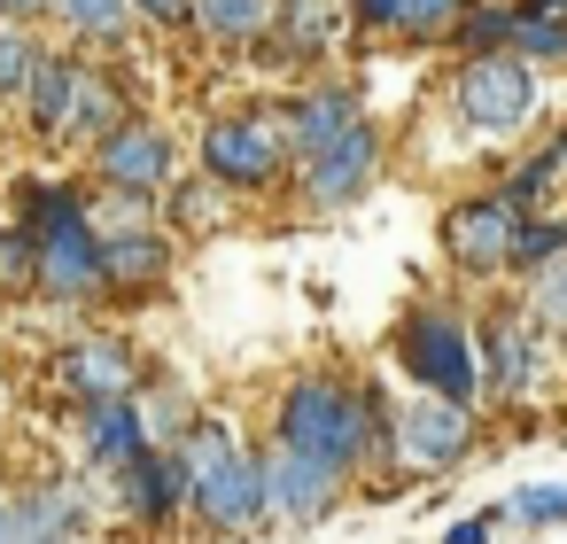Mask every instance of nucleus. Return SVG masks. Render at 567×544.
Listing matches in <instances>:
<instances>
[{
	"label": "nucleus",
	"mask_w": 567,
	"mask_h": 544,
	"mask_svg": "<svg viewBox=\"0 0 567 544\" xmlns=\"http://www.w3.org/2000/svg\"><path fill=\"white\" fill-rule=\"evenodd\" d=\"M280 443H296V451H311L342 474L373 443V404L350 397L342 381H296L288 404H280Z\"/></svg>",
	"instance_id": "f257e3e1"
},
{
	"label": "nucleus",
	"mask_w": 567,
	"mask_h": 544,
	"mask_svg": "<svg viewBox=\"0 0 567 544\" xmlns=\"http://www.w3.org/2000/svg\"><path fill=\"white\" fill-rule=\"evenodd\" d=\"M179 466H187V490H195V505H203L218 528H249V521L265 513V466H249V459H241V443H234L218 420L187 428V451H179Z\"/></svg>",
	"instance_id": "f03ea898"
},
{
	"label": "nucleus",
	"mask_w": 567,
	"mask_h": 544,
	"mask_svg": "<svg viewBox=\"0 0 567 544\" xmlns=\"http://www.w3.org/2000/svg\"><path fill=\"white\" fill-rule=\"evenodd\" d=\"M32 242H40V288H48V296L86 304V296L110 280V265H102V242H94L86 211H79L71 195H55V187H40V195H32Z\"/></svg>",
	"instance_id": "7ed1b4c3"
},
{
	"label": "nucleus",
	"mask_w": 567,
	"mask_h": 544,
	"mask_svg": "<svg viewBox=\"0 0 567 544\" xmlns=\"http://www.w3.org/2000/svg\"><path fill=\"white\" fill-rule=\"evenodd\" d=\"M458 110L482 125V133H513L528 110H536V86L513 55H474L466 79H458Z\"/></svg>",
	"instance_id": "20e7f679"
},
{
	"label": "nucleus",
	"mask_w": 567,
	"mask_h": 544,
	"mask_svg": "<svg viewBox=\"0 0 567 544\" xmlns=\"http://www.w3.org/2000/svg\"><path fill=\"white\" fill-rule=\"evenodd\" d=\"M203 164H210V179H226V187H257V179H272V164H280V133H272L265 117H218V125L203 133Z\"/></svg>",
	"instance_id": "39448f33"
},
{
	"label": "nucleus",
	"mask_w": 567,
	"mask_h": 544,
	"mask_svg": "<svg viewBox=\"0 0 567 544\" xmlns=\"http://www.w3.org/2000/svg\"><path fill=\"white\" fill-rule=\"evenodd\" d=\"M404 366H412L427 389H443V397H466V389H474V350H466L458 319H443V311H420V319L404 327Z\"/></svg>",
	"instance_id": "423d86ee"
},
{
	"label": "nucleus",
	"mask_w": 567,
	"mask_h": 544,
	"mask_svg": "<svg viewBox=\"0 0 567 544\" xmlns=\"http://www.w3.org/2000/svg\"><path fill=\"white\" fill-rule=\"evenodd\" d=\"M443 242H451V257L458 265H505L513 257V242H520V203H458L451 218H443Z\"/></svg>",
	"instance_id": "0eeeda50"
},
{
	"label": "nucleus",
	"mask_w": 567,
	"mask_h": 544,
	"mask_svg": "<svg viewBox=\"0 0 567 544\" xmlns=\"http://www.w3.org/2000/svg\"><path fill=\"white\" fill-rule=\"evenodd\" d=\"M327 497H334V466H327V459H311V451H296V443H280V451L265 459V505H280L288 521H319Z\"/></svg>",
	"instance_id": "6e6552de"
},
{
	"label": "nucleus",
	"mask_w": 567,
	"mask_h": 544,
	"mask_svg": "<svg viewBox=\"0 0 567 544\" xmlns=\"http://www.w3.org/2000/svg\"><path fill=\"white\" fill-rule=\"evenodd\" d=\"M373 133L365 125H350L342 141H327V148H311V164H303V195L311 203H350V195H365V179H373Z\"/></svg>",
	"instance_id": "1a4fd4ad"
},
{
	"label": "nucleus",
	"mask_w": 567,
	"mask_h": 544,
	"mask_svg": "<svg viewBox=\"0 0 567 544\" xmlns=\"http://www.w3.org/2000/svg\"><path fill=\"white\" fill-rule=\"evenodd\" d=\"M396 451L412 459V466H451L458 451H466V412H458V397H427V404H412L404 420H396Z\"/></svg>",
	"instance_id": "9d476101"
},
{
	"label": "nucleus",
	"mask_w": 567,
	"mask_h": 544,
	"mask_svg": "<svg viewBox=\"0 0 567 544\" xmlns=\"http://www.w3.org/2000/svg\"><path fill=\"white\" fill-rule=\"evenodd\" d=\"M102 172H110L125 195H148V187L172 179V148H164V133H148V125H117V133H102Z\"/></svg>",
	"instance_id": "9b49d317"
},
{
	"label": "nucleus",
	"mask_w": 567,
	"mask_h": 544,
	"mask_svg": "<svg viewBox=\"0 0 567 544\" xmlns=\"http://www.w3.org/2000/svg\"><path fill=\"white\" fill-rule=\"evenodd\" d=\"M125 466V505L141 513V521H164L172 505H179V490H187V466L179 459H156L148 443L133 451V459H117Z\"/></svg>",
	"instance_id": "f8f14e48"
},
{
	"label": "nucleus",
	"mask_w": 567,
	"mask_h": 544,
	"mask_svg": "<svg viewBox=\"0 0 567 544\" xmlns=\"http://www.w3.org/2000/svg\"><path fill=\"white\" fill-rule=\"evenodd\" d=\"M117 117H125V102L110 94V79H94L86 63H71V102H63V125H79V133H117Z\"/></svg>",
	"instance_id": "ddd939ff"
},
{
	"label": "nucleus",
	"mask_w": 567,
	"mask_h": 544,
	"mask_svg": "<svg viewBox=\"0 0 567 544\" xmlns=\"http://www.w3.org/2000/svg\"><path fill=\"white\" fill-rule=\"evenodd\" d=\"M350 125H358V102H350V94H311V102H296V125H288V133H296V148L311 156V148L342 141Z\"/></svg>",
	"instance_id": "4468645a"
},
{
	"label": "nucleus",
	"mask_w": 567,
	"mask_h": 544,
	"mask_svg": "<svg viewBox=\"0 0 567 544\" xmlns=\"http://www.w3.org/2000/svg\"><path fill=\"white\" fill-rule=\"evenodd\" d=\"M102 265H110V280H156V273L172 265V249H164V234L125 226V234H110V242H102Z\"/></svg>",
	"instance_id": "2eb2a0df"
},
{
	"label": "nucleus",
	"mask_w": 567,
	"mask_h": 544,
	"mask_svg": "<svg viewBox=\"0 0 567 544\" xmlns=\"http://www.w3.org/2000/svg\"><path fill=\"white\" fill-rule=\"evenodd\" d=\"M148 443V420L133 412V389L125 397H94V451L102 459H133Z\"/></svg>",
	"instance_id": "dca6fc26"
},
{
	"label": "nucleus",
	"mask_w": 567,
	"mask_h": 544,
	"mask_svg": "<svg viewBox=\"0 0 567 544\" xmlns=\"http://www.w3.org/2000/svg\"><path fill=\"white\" fill-rule=\"evenodd\" d=\"M63 366H71V381L94 389V397H125V389H133V358H125L117 342H86V350H71Z\"/></svg>",
	"instance_id": "f3484780"
},
{
	"label": "nucleus",
	"mask_w": 567,
	"mask_h": 544,
	"mask_svg": "<svg viewBox=\"0 0 567 544\" xmlns=\"http://www.w3.org/2000/svg\"><path fill=\"white\" fill-rule=\"evenodd\" d=\"M280 9H288V32H280L288 55H319L334 40V0H280Z\"/></svg>",
	"instance_id": "a211bd4d"
},
{
	"label": "nucleus",
	"mask_w": 567,
	"mask_h": 544,
	"mask_svg": "<svg viewBox=\"0 0 567 544\" xmlns=\"http://www.w3.org/2000/svg\"><path fill=\"white\" fill-rule=\"evenodd\" d=\"M24 94H32V117H40L48 133H63V102H71V63H63V55H40V63H32V86H24Z\"/></svg>",
	"instance_id": "6ab92c4d"
},
{
	"label": "nucleus",
	"mask_w": 567,
	"mask_h": 544,
	"mask_svg": "<svg viewBox=\"0 0 567 544\" xmlns=\"http://www.w3.org/2000/svg\"><path fill=\"white\" fill-rule=\"evenodd\" d=\"M489 381H497L505 397H520V389H528V335H520L513 319H497V327H489Z\"/></svg>",
	"instance_id": "aec40b11"
},
{
	"label": "nucleus",
	"mask_w": 567,
	"mask_h": 544,
	"mask_svg": "<svg viewBox=\"0 0 567 544\" xmlns=\"http://www.w3.org/2000/svg\"><path fill=\"white\" fill-rule=\"evenodd\" d=\"M71 528H86L79 497H63V490H40V505L24 513V536H71Z\"/></svg>",
	"instance_id": "412c9836"
},
{
	"label": "nucleus",
	"mask_w": 567,
	"mask_h": 544,
	"mask_svg": "<svg viewBox=\"0 0 567 544\" xmlns=\"http://www.w3.org/2000/svg\"><path fill=\"white\" fill-rule=\"evenodd\" d=\"M32 63H40V48H32L24 32H9V24H0V102L32 86Z\"/></svg>",
	"instance_id": "4be33fe9"
},
{
	"label": "nucleus",
	"mask_w": 567,
	"mask_h": 544,
	"mask_svg": "<svg viewBox=\"0 0 567 544\" xmlns=\"http://www.w3.org/2000/svg\"><path fill=\"white\" fill-rule=\"evenodd\" d=\"M513 40L528 55H567V17H544V9H520L513 17Z\"/></svg>",
	"instance_id": "5701e85b"
},
{
	"label": "nucleus",
	"mask_w": 567,
	"mask_h": 544,
	"mask_svg": "<svg viewBox=\"0 0 567 544\" xmlns=\"http://www.w3.org/2000/svg\"><path fill=\"white\" fill-rule=\"evenodd\" d=\"M55 9H63L71 32H102V40L125 24V0H55Z\"/></svg>",
	"instance_id": "b1692460"
},
{
	"label": "nucleus",
	"mask_w": 567,
	"mask_h": 544,
	"mask_svg": "<svg viewBox=\"0 0 567 544\" xmlns=\"http://www.w3.org/2000/svg\"><path fill=\"white\" fill-rule=\"evenodd\" d=\"M559 164H567V141H551V148H544V156H536V164L520 172V187H513V203H536V195L551 187V172H559Z\"/></svg>",
	"instance_id": "393cba45"
},
{
	"label": "nucleus",
	"mask_w": 567,
	"mask_h": 544,
	"mask_svg": "<svg viewBox=\"0 0 567 544\" xmlns=\"http://www.w3.org/2000/svg\"><path fill=\"white\" fill-rule=\"evenodd\" d=\"M513 505H520L528 521H567V490H551V482H536V490H520Z\"/></svg>",
	"instance_id": "a878e982"
},
{
	"label": "nucleus",
	"mask_w": 567,
	"mask_h": 544,
	"mask_svg": "<svg viewBox=\"0 0 567 544\" xmlns=\"http://www.w3.org/2000/svg\"><path fill=\"white\" fill-rule=\"evenodd\" d=\"M458 17V0H404V32H443Z\"/></svg>",
	"instance_id": "bb28decb"
},
{
	"label": "nucleus",
	"mask_w": 567,
	"mask_h": 544,
	"mask_svg": "<svg viewBox=\"0 0 567 544\" xmlns=\"http://www.w3.org/2000/svg\"><path fill=\"white\" fill-rule=\"evenodd\" d=\"M559 242H567L559 226H520V242H513V257H520V265H544V257H551Z\"/></svg>",
	"instance_id": "cd10ccee"
},
{
	"label": "nucleus",
	"mask_w": 567,
	"mask_h": 544,
	"mask_svg": "<svg viewBox=\"0 0 567 544\" xmlns=\"http://www.w3.org/2000/svg\"><path fill=\"white\" fill-rule=\"evenodd\" d=\"M536 311H544V319H559V327H567V265H551V273H544V280H536Z\"/></svg>",
	"instance_id": "c85d7f7f"
},
{
	"label": "nucleus",
	"mask_w": 567,
	"mask_h": 544,
	"mask_svg": "<svg viewBox=\"0 0 567 544\" xmlns=\"http://www.w3.org/2000/svg\"><path fill=\"white\" fill-rule=\"evenodd\" d=\"M497 40H513V17H497V9H489V17H474V24H466V48H474V55H489Z\"/></svg>",
	"instance_id": "c756f323"
},
{
	"label": "nucleus",
	"mask_w": 567,
	"mask_h": 544,
	"mask_svg": "<svg viewBox=\"0 0 567 544\" xmlns=\"http://www.w3.org/2000/svg\"><path fill=\"white\" fill-rule=\"evenodd\" d=\"M141 9H148L156 24H187V17H195V0H141Z\"/></svg>",
	"instance_id": "7c9ffc66"
},
{
	"label": "nucleus",
	"mask_w": 567,
	"mask_h": 544,
	"mask_svg": "<svg viewBox=\"0 0 567 544\" xmlns=\"http://www.w3.org/2000/svg\"><path fill=\"white\" fill-rule=\"evenodd\" d=\"M358 17H373V24H404V0H358Z\"/></svg>",
	"instance_id": "2f4dec72"
},
{
	"label": "nucleus",
	"mask_w": 567,
	"mask_h": 544,
	"mask_svg": "<svg viewBox=\"0 0 567 544\" xmlns=\"http://www.w3.org/2000/svg\"><path fill=\"white\" fill-rule=\"evenodd\" d=\"M32 9H48V0H0V17H32Z\"/></svg>",
	"instance_id": "473e14b6"
},
{
	"label": "nucleus",
	"mask_w": 567,
	"mask_h": 544,
	"mask_svg": "<svg viewBox=\"0 0 567 544\" xmlns=\"http://www.w3.org/2000/svg\"><path fill=\"white\" fill-rule=\"evenodd\" d=\"M0 536H24V513H9V505H0Z\"/></svg>",
	"instance_id": "72a5a7b5"
},
{
	"label": "nucleus",
	"mask_w": 567,
	"mask_h": 544,
	"mask_svg": "<svg viewBox=\"0 0 567 544\" xmlns=\"http://www.w3.org/2000/svg\"><path fill=\"white\" fill-rule=\"evenodd\" d=\"M528 9H544V17H567V0H528Z\"/></svg>",
	"instance_id": "f704fd0d"
}]
</instances>
